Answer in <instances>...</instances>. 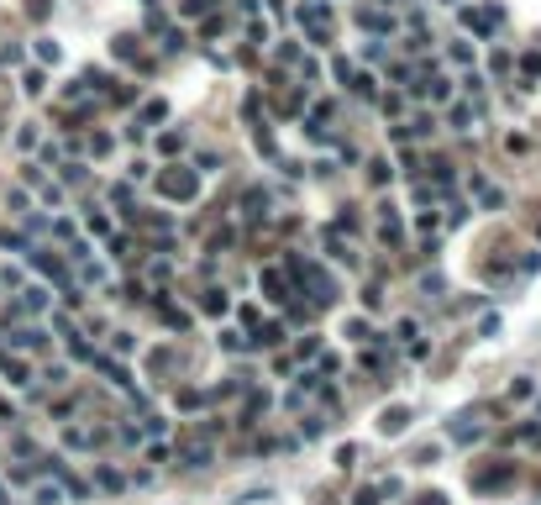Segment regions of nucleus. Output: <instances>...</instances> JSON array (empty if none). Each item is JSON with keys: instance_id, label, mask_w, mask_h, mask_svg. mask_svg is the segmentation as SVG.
Returning <instances> with one entry per match:
<instances>
[{"instance_id": "obj_33", "label": "nucleus", "mask_w": 541, "mask_h": 505, "mask_svg": "<svg viewBox=\"0 0 541 505\" xmlns=\"http://www.w3.org/2000/svg\"><path fill=\"white\" fill-rule=\"evenodd\" d=\"M95 479H100V489H121V474H111V469H100Z\"/></svg>"}, {"instance_id": "obj_15", "label": "nucleus", "mask_w": 541, "mask_h": 505, "mask_svg": "<svg viewBox=\"0 0 541 505\" xmlns=\"http://www.w3.org/2000/svg\"><path fill=\"white\" fill-rule=\"evenodd\" d=\"M0 368H6V379H11V384H32V379H26V363H21V358L0 353Z\"/></svg>"}, {"instance_id": "obj_21", "label": "nucleus", "mask_w": 541, "mask_h": 505, "mask_svg": "<svg viewBox=\"0 0 541 505\" xmlns=\"http://www.w3.org/2000/svg\"><path fill=\"white\" fill-rule=\"evenodd\" d=\"M158 316H164V321H168L173 331H184V326H189V316H184V311H173V305H168V300H164V305H158Z\"/></svg>"}, {"instance_id": "obj_14", "label": "nucleus", "mask_w": 541, "mask_h": 505, "mask_svg": "<svg viewBox=\"0 0 541 505\" xmlns=\"http://www.w3.org/2000/svg\"><path fill=\"white\" fill-rule=\"evenodd\" d=\"M452 437H457V442H473V437H478V410H468V416H457Z\"/></svg>"}, {"instance_id": "obj_24", "label": "nucleus", "mask_w": 541, "mask_h": 505, "mask_svg": "<svg viewBox=\"0 0 541 505\" xmlns=\"http://www.w3.org/2000/svg\"><path fill=\"white\" fill-rule=\"evenodd\" d=\"M447 122H452L457 132H468V122H473V111H468V105H452V111H447Z\"/></svg>"}, {"instance_id": "obj_11", "label": "nucleus", "mask_w": 541, "mask_h": 505, "mask_svg": "<svg viewBox=\"0 0 541 505\" xmlns=\"http://www.w3.org/2000/svg\"><path fill=\"white\" fill-rule=\"evenodd\" d=\"M463 21L473 26V32H494V26H499V6H489V11H463Z\"/></svg>"}, {"instance_id": "obj_6", "label": "nucleus", "mask_w": 541, "mask_h": 505, "mask_svg": "<svg viewBox=\"0 0 541 505\" xmlns=\"http://www.w3.org/2000/svg\"><path fill=\"white\" fill-rule=\"evenodd\" d=\"M26 258H32V263H37V269H43L48 279H58V285H63V279H69V263H63L58 253H48V248H32V253H26Z\"/></svg>"}, {"instance_id": "obj_2", "label": "nucleus", "mask_w": 541, "mask_h": 505, "mask_svg": "<svg viewBox=\"0 0 541 505\" xmlns=\"http://www.w3.org/2000/svg\"><path fill=\"white\" fill-rule=\"evenodd\" d=\"M153 190L164 195V201L173 206H184V201H195L200 195V169H184V164H168V169H158L153 174Z\"/></svg>"}, {"instance_id": "obj_29", "label": "nucleus", "mask_w": 541, "mask_h": 505, "mask_svg": "<svg viewBox=\"0 0 541 505\" xmlns=\"http://www.w3.org/2000/svg\"><path fill=\"white\" fill-rule=\"evenodd\" d=\"M48 11H53V0H26V16H32V21H43Z\"/></svg>"}, {"instance_id": "obj_18", "label": "nucleus", "mask_w": 541, "mask_h": 505, "mask_svg": "<svg viewBox=\"0 0 541 505\" xmlns=\"http://www.w3.org/2000/svg\"><path fill=\"white\" fill-rule=\"evenodd\" d=\"M32 500H37V505H58V500H63V484H37Z\"/></svg>"}, {"instance_id": "obj_4", "label": "nucleus", "mask_w": 541, "mask_h": 505, "mask_svg": "<svg viewBox=\"0 0 541 505\" xmlns=\"http://www.w3.org/2000/svg\"><path fill=\"white\" fill-rule=\"evenodd\" d=\"M300 21H305L310 43H326V37H331V6H321V0H305V6H300Z\"/></svg>"}, {"instance_id": "obj_9", "label": "nucleus", "mask_w": 541, "mask_h": 505, "mask_svg": "<svg viewBox=\"0 0 541 505\" xmlns=\"http://www.w3.org/2000/svg\"><path fill=\"white\" fill-rule=\"evenodd\" d=\"M405 427H410V410H405V405H389L384 421H378V432H384V437H400Z\"/></svg>"}, {"instance_id": "obj_26", "label": "nucleus", "mask_w": 541, "mask_h": 505, "mask_svg": "<svg viewBox=\"0 0 541 505\" xmlns=\"http://www.w3.org/2000/svg\"><path fill=\"white\" fill-rule=\"evenodd\" d=\"M164 116H168L164 100H147V105H142V122H164Z\"/></svg>"}, {"instance_id": "obj_34", "label": "nucleus", "mask_w": 541, "mask_h": 505, "mask_svg": "<svg viewBox=\"0 0 541 505\" xmlns=\"http://www.w3.org/2000/svg\"><path fill=\"white\" fill-rule=\"evenodd\" d=\"M410 505H447V495H415Z\"/></svg>"}, {"instance_id": "obj_20", "label": "nucleus", "mask_w": 541, "mask_h": 505, "mask_svg": "<svg viewBox=\"0 0 541 505\" xmlns=\"http://www.w3.org/2000/svg\"><path fill=\"white\" fill-rule=\"evenodd\" d=\"M37 58H43V63H58V58H63V48L53 43V37H37Z\"/></svg>"}, {"instance_id": "obj_10", "label": "nucleus", "mask_w": 541, "mask_h": 505, "mask_svg": "<svg viewBox=\"0 0 541 505\" xmlns=\"http://www.w3.org/2000/svg\"><path fill=\"white\" fill-rule=\"evenodd\" d=\"M263 206H268V190H263V184H252V190L242 195V216L258 221V216H263Z\"/></svg>"}, {"instance_id": "obj_1", "label": "nucleus", "mask_w": 541, "mask_h": 505, "mask_svg": "<svg viewBox=\"0 0 541 505\" xmlns=\"http://www.w3.org/2000/svg\"><path fill=\"white\" fill-rule=\"evenodd\" d=\"M289 279H294V295H310V305H331L336 300V279L321 269V263H310V258H289Z\"/></svg>"}, {"instance_id": "obj_7", "label": "nucleus", "mask_w": 541, "mask_h": 505, "mask_svg": "<svg viewBox=\"0 0 541 505\" xmlns=\"http://www.w3.org/2000/svg\"><path fill=\"white\" fill-rule=\"evenodd\" d=\"M336 74H342L347 85L358 90V95H368V100L378 95V79H373V74H358V69H353V63H347V58H336Z\"/></svg>"}, {"instance_id": "obj_8", "label": "nucleus", "mask_w": 541, "mask_h": 505, "mask_svg": "<svg viewBox=\"0 0 541 505\" xmlns=\"http://www.w3.org/2000/svg\"><path fill=\"white\" fill-rule=\"evenodd\" d=\"M111 48H116V58H127V63H132V69H142V74L153 69V58H147V53L137 48V37H116Z\"/></svg>"}, {"instance_id": "obj_27", "label": "nucleus", "mask_w": 541, "mask_h": 505, "mask_svg": "<svg viewBox=\"0 0 541 505\" xmlns=\"http://www.w3.org/2000/svg\"><path fill=\"white\" fill-rule=\"evenodd\" d=\"M331 122V105H310V132H321Z\"/></svg>"}, {"instance_id": "obj_16", "label": "nucleus", "mask_w": 541, "mask_h": 505, "mask_svg": "<svg viewBox=\"0 0 541 505\" xmlns=\"http://www.w3.org/2000/svg\"><path fill=\"white\" fill-rule=\"evenodd\" d=\"M100 437H105V432H85V427H69V432H63V442H69V447H95Z\"/></svg>"}, {"instance_id": "obj_25", "label": "nucleus", "mask_w": 541, "mask_h": 505, "mask_svg": "<svg viewBox=\"0 0 541 505\" xmlns=\"http://www.w3.org/2000/svg\"><path fill=\"white\" fill-rule=\"evenodd\" d=\"M368 184H389V164H384V158H373V164H368Z\"/></svg>"}, {"instance_id": "obj_5", "label": "nucleus", "mask_w": 541, "mask_h": 505, "mask_svg": "<svg viewBox=\"0 0 541 505\" xmlns=\"http://www.w3.org/2000/svg\"><path fill=\"white\" fill-rule=\"evenodd\" d=\"M263 289H268V300H279V305L294 300V279L284 269H263Z\"/></svg>"}, {"instance_id": "obj_30", "label": "nucleus", "mask_w": 541, "mask_h": 505, "mask_svg": "<svg viewBox=\"0 0 541 505\" xmlns=\"http://www.w3.org/2000/svg\"><path fill=\"white\" fill-rule=\"evenodd\" d=\"M158 148H164V153H179V148H184V132H164V142H158Z\"/></svg>"}, {"instance_id": "obj_28", "label": "nucleus", "mask_w": 541, "mask_h": 505, "mask_svg": "<svg viewBox=\"0 0 541 505\" xmlns=\"http://www.w3.org/2000/svg\"><path fill=\"white\" fill-rule=\"evenodd\" d=\"M173 363H179V358H173L168 348H164V353H153V374H168V368H173Z\"/></svg>"}, {"instance_id": "obj_22", "label": "nucleus", "mask_w": 541, "mask_h": 505, "mask_svg": "<svg viewBox=\"0 0 541 505\" xmlns=\"http://www.w3.org/2000/svg\"><path fill=\"white\" fill-rule=\"evenodd\" d=\"M473 184H478V201H483V206H489V211H499V201H505V195H499V190H494V184H483V179H473Z\"/></svg>"}, {"instance_id": "obj_17", "label": "nucleus", "mask_w": 541, "mask_h": 505, "mask_svg": "<svg viewBox=\"0 0 541 505\" xmlns=\"http://www.w3.org/2000/svg\"><path fill=\"white\" fill-rule=\"evenodd\" d=\"M358 21H363V32H389V16H384V11H368V6H363Z\"/></svg>"}, {"instance_id": "obj_13", "label": "nucleus", "mask_w": 541, "mask_h": 505, "mask_svg": "<svg viewBox=\"0 0 541 505\" xmlns=\"http://www.w3.org/2000/svg\"><path fill=\"white\" fill-rule=\"evenodd\" d=\"M200 311H205V316H226V311H232V300H226L221 289H205V295H200Z\"/></svg>"}, {"instance_id": "obj_19", "label": "nucleus", "mask_w": 541, "mask_h": 505, "mask_svg": "<svg viewBox=\"0 0 541 505\" xmlns=\"http://www.w3.org/2000/svg\"><path fill=\"white\" fill-rule=\"evenodd\" d=\"M11 342H16V348H43V331H37V326H21V331H11Z\"/></svg>"}, {"instance_id": "obj_3", "label": "nucleus", "mask_w": 541, "mask_h": 505, "mask_svg": "<svg viewBox=\"0 0 541 505\" xmlns=\"http://www.w3.org/2000/svg\"><path fill=\"white\" fill-rule=\"evenodd\" d=\"M515 463L510 458H494V463H483V469H473V489H478V495H489V489H510L515 484Z\"/></svg>"}, {"instance_id": "obj_23", "label": "nucleus", "mask_w": 541, "mask_h": 505, "mask_svg": "<svg viewBox=\"0 0 541 505\" xmlns=\"http://www.w3.org/2000/svg\"><path fill=\"white\" fill-rule=\"evenodd\" d=\"M21 90H26V95H43V90H48V79H43V74H37V69H26V79H21Z\"/></svg>"}, {"instance_id": "obj_12", "label": "nucleus", "mask_w": 541, "mask_h": 505, "mask_svg": "<svg viewBox=\"0 0 541 505\" xmlns=\"http://www.w3.org/2000/svg\"><path fill=\"white\" fill-rule=\"evenodd\" d=\"M21 311H32V316L48 311V289H43V285H26V289H21Z\"/></svg>"}, {"instance_id": "obj_32", "label": "nucleus", "mask_w": 541, "mask_h": 505, "mask_svg": "<svg viewBox=\"0 0 541 505\" xmlns=\"http://www.w3.org/2000/svg\"><path fill=\"white\" fill-rule=\"evenodd\" d=\"M279 337H284V326H263V331H258V342H263V348H274Z\"/></svg>"}, {"instance_id": "obj_31", "label": "nucleus", "mask_w": 541, "mask_h": 505, "mask_svg": "<svg viewBox=\"0 0 541 505\" xmlns=\"http://www.w3.org/2000/svg\"><path fill=\"white\" fill-rule=\"evenodd\" d=\"M378 495H384V489L368 484V489H358V495H353V505H378Z\"/></svg>"}, {"instance_id": "obj_35", "label": "nucleus", "mask_w": 541, "mask_h": 505, "mask_svg": "<svg viewBox=\"0 0 541 505\" xmlns=\"http://www.w3.org/2000/svg\"><path fill=\"white\" fill-rule=\"evenodd\" d=\"M0 505H6V489H0Z\"/></svg>"}]
</instances>
